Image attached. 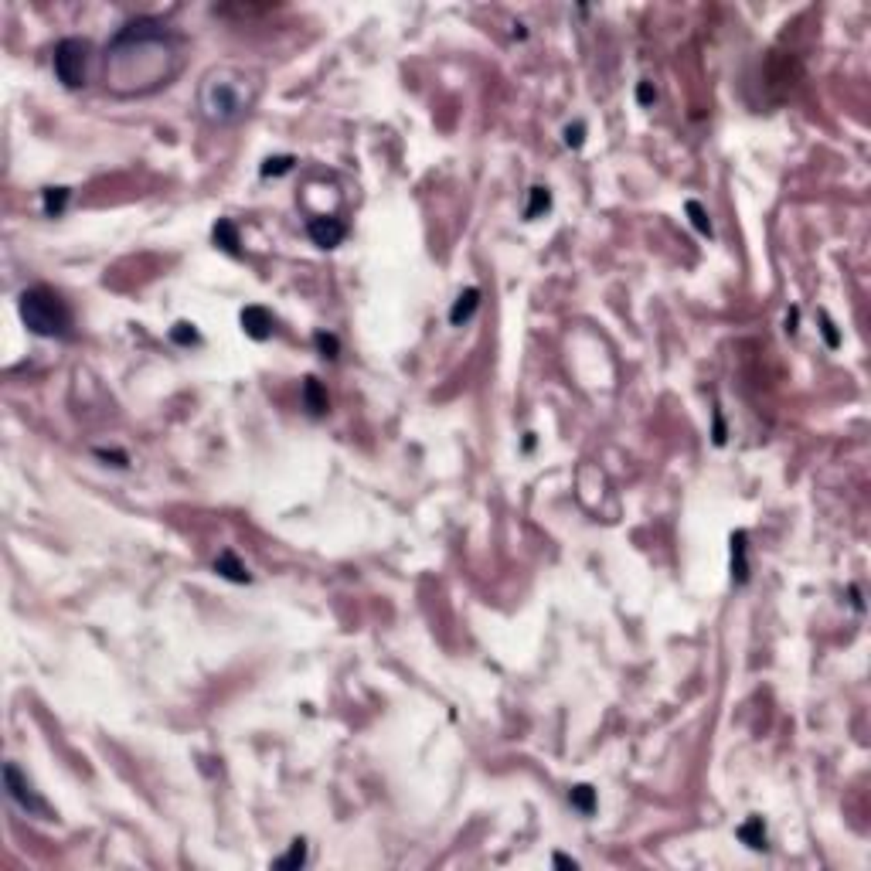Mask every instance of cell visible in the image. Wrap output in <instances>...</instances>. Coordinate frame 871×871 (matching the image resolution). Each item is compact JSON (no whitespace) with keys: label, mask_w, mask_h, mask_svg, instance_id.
<instances>
[{"label":"cell","mask_w":871,"mask_h":871,"mask_svg":"<svg viewBox=\"0 0 871 871\" xmlns=\"http://www.w3.org/2000/svg\"><path fill=\"white\" fill-rule=\"evenodd\" d=\"M184 68V41L154 17H137L109 38L102 82L120 99L167 89Z\"/></svg>","instance_id":"obj_1"},{"label":"cell","mask_w":871,"mask_h":871,"mask_svg":"<svg viewBox=\"0 0 871 871\" xmlns=\"http://www.w3.org/2000/svg\"><path fill=\"white\" fill-rule=\"evenodd\" d=\"M259 99V75L238 65H218L201 78L198 106L208 123L228 126L246 120Z\"/></svg>","instance_id":"obj_2"},{"label":"cell","mask_w":871,"mask_h":871,"mask_svg":"<svg viewBox=\"0 0 871 871\" xmlns=\"http://www.w3.org/2000/svg\"><path fill=\"white\" fill-rule=\"evenodd\" d=\"M17 310H21L24 327L31 334H38V337H65L68 327H72V313L65 307V300L55 290H48V286L24 290Z\"/></svg>","instance_id":"obj_3"},{"label":"cell","mask_w":871,"mask_h":871,"mask_svg":"<svg viewBox=\"0 0 871 871\" xmlns=\"http://www.w3.org/2000/svg\"><path fill=\"white\" fill-rule=\"evenodd\" d=\"M89 55H93V45L85 38H65V41L55 45L51 65H55V75H58V82H62L65 89H82L85 85Z\"/></svg>","instance_id":"obj_4"},{"label":"cell","mask_w":871,"mask_h":871,"mask_svg":"<svg viewBox=\"0 0 871 871\" xmlns=\"http://www.w3.org/2000/svg\"><path fill=\"white\" fill-rule=\"evenodd\" d=\"M4 786H7V796H11V800H14V803H17L21 810H28V813H38V817H48V813H51L45 800L34 793L31 779L24 776V773L17 769L14 762H7V766H4Z\"/></svg>","instance_id":"obj_5"},{"label":"cell","mask_w":871,"mask_h":871,"mask_svg":"<svg viewBox=\"0 0 871 871\" xmlns=\"http://www.w3.org/2000/svg\"><path fill=\"white\" fill-rule=\"evenodd\" d=\"M307 232H310L313 246H320V249H337L344 242V235H347V228H344L341 218H310V225H307Z\"/></svg>","instance_id":"obj_6"},{"label":"cell","mask_w":871,"mask_h":871,"mask_svg":"<svg viewBox=\"0 0 871 871\" xmlns=\"http://www.w3.org/2000/svg\"><path fill=\"white\" fill-rule=\"evenodd\" d=\"M242 327H246V334L252 341H265L273 334V313L265 307H246L242 310Z\"/></svg>","instance_id":"obj_7"},{"label":"cell","mask_w":871,"mask_h":871,"mask_svg":"<svg viewBox=\"0 0 871 871\" xmlns=\"http://www.w3.org/2000/svg\"><path fill=\"white\" fill-rule=\"evenodd\" d=\"M480 307V290L477 286H470V290H463V293L456 296V303H453V310H450V324L453 327H463L473 317V310Z\"/></svg>","instance_id":"obj_8"},{"label":"cell","mask_w":871,"mask_h":871,"mask_svg":"<svg viewBox=\"0 0 871 871\" xmlns=\"http://www.w3.org/2000/svg\"><path fill=\"white\" fill-rule=\"evenodd\" d=\"M215 572L221 579H228V582H249V579H252L249 569L238 561V555H235V551H221V555H218V559H215Z\"/></svg>","instance_id":"obj_9"},{"label":"cell","mask_w":871,"mask_h":871,"mask_svg":"<svg viewBox=\"0 0 871 871\" xmlns=\"http://www.w3.org/2000/svg\"><path fill=\"white\" fill-rule=\"evenodd\" d=\"M732 576L742 586L749 579V561H746V531H735L732 534Z\"/></svg>","instance_id":"obj_10"},{"label":"cell","mask_w":871,"mask_h":871,"mask_svg":"<svg viewBox=\"0 0 871 871\" xmlns=\"http://www.w3.org/2000/svg\"><path fill=\"white\" fill-rule=\"evenodd\" d=\"M739 840L749 844L752 851H766V827H762V817H749L746 824L739 827Z\"/></svg>","instance_id":"obj_11"},{"label":"cell","mask_w":871,"mask_h":871,"mask_svg":"<svg viewBox=\"0 0 871 871\" xmlns=\"http://www.w3.org/2000/svg\"><path fill=\"white\" fill-rule=\"evenodd\" d=\"M303 398H307V408H310L313 416H324L327 412V391L320 389L317 378H307V381H303Z\"/></svg>","instance_id":"obj_12"},{"label":"cell","mask_w":871,"mask_h":871,"mask_svg":"<svg viewBox=\"0 0 871 871\" xmlns=\"http://www.w3.org/2000/svg\"><path fill=\"white\" fill-rule=\"evenodd\" d=\"M215 242L221 246L225 252H232V255H238V232H235V225L228 221V218H221L215 225Z\"/></svg>","instance_id":"obj_13"},{"label":"cell","mask_w":871,"mask_h":871,"mask_svg":"<svg viewBox=\"0 0 871 871\" xmlns=\"http://www.w3.org/2000/svg\"><path fill=\"white\" fill-rule=\"evenodd\" d=\"M569 800H572V807H579L582 813H592V810H596V790H592L589 783H579V786H572Z\"/></svg>","instance_id":"obj_14"},{"label":"cell","mask_w":871,"mask_h":871,"mask_svg":"<svg viewBox=\"0 0 871 871\" xmlns=\"http://www.w3.org/2000/svg\"><path fill=\"white\" fill-rule=\"evenodd\" d=\"M303 865H307V840L296 838L293 844H290V855L280 857L276 868H303Z\"/></svg>","instance_id":"obj_15"},{"label":"cell","mask_w":871,"mask_h":871,"mask_svg":"<svg viewBox=\"0 0 871 871\" xmlns=\"http://www.w3.org/2000/svg\"><path fill=\"white\" fill-rule=\"evenodd\" d=\"M65 201H68V187H48L45 191V215L48 218L62 215Z\"/></svg>","instance_id":"obj_16"},{"label":"cell","mask_w":871,"mask_h":871,"mask_svg":"<svg viewBox=\"0 0 871 871\" xmlns=\"http://www.w3.org/2000/svg\"><path fill=\"white\" fill-rule=\"evenodd\" d=\"M548 204H551L548 187H531V201H528V208H524V218H538L542 211H548Z\"/></svg>","instance_id":"obj_17"},{"label":"cell","mask_w":871,"mask_h":871,"mask_svg":"<svg viewBox=\"0 0 871 871\" xmlns=\"http://www.w3.org/2000/svg\"><path fill=\"white\" fill-rule=\"evenodd\" d=\"M687 215H691V225L698 228L701 235H712V221H708V211L701 208L698 201H687Z\"/></svg>","instance_id":"obj_18"},{"label":"cell","mask_w":871,"mask_h":871,"mask_svg":"<svg viewBox=\"0 0 871 871\" xmlns=\"http://www.w3.org/2000/svg\"><path fill=\"white\" fill-rule=\"evenodd\" d=\"M293 157H269L263 164V174L265 177H273V174H286V171H293Z\"/></svg>","instance_id":"obj_19"},{"label":"cell","mask_w":871,"mask_h":871,"mask_svg":"<svg viewBox=\"0 0 871 871\" xmlns=\"http://www.w3.org/2000/svg\"><path fill=\"white\" fill-rule=\"evenodd\" d=\"M313 341H317V347H320V354H324V358H337L341 344H337V337H334V334H317Z\"/></svg>","instance_id":"obj_20"},{"label":"cell","mask_w":871,"mask_h":871,"mask_svg":"<svg viewBox=\"0 0 871 871\" xmlns=\"http://www.w3.org/2000/svg\"><path fill=\"white\" fill-rule=\"evenodd\" d=\"M171 337H174L177 344H194V341H198V330H194L191 324H184V320H181V324H174Z\"/></svg>","instance_id":"obj_21"},{"label":"cell","mask_w":871,"mask_h":871,"mask_svg":"<svg viewBox=\"0 0 871 871\" xmlns=\"http://www.w3.org/2000/svg\"><path fill=\"white\" fill-rule=\"evenodd\" d=\"M582 140H586V123L565 126V147H572V150H579V147H582Z\"/></svg>","instance_id":"obj_22"},{"label":"cell","mask_w":871,"mask_h":871,"mask_svg":"<svg viewBox=\"0 0 871 871\" xmlns=\"http://www.w3.org/2000/svg\"><path fill=\"white\" fill-rule=\"evenodd\" d=\"M637 99H640V106H650L653 99H657V93L650 89V82H640L637 85Z\"/></svg>","instance_id":"obj_23"},{"label":"cell","mask_w":871,"mask_h":871,"mask_svg":"<svg viewBox=\"0 0 871 871\" xmlns=\"http://www.w3.org/2000/svg\"><path fill=\"white\" fill-rule=\"evenodd\" d=\"M824 337H827V344H830V347H838V344H840L838 341V330H834V324H830L827 317H824Z\"/></svg>","instance_id":"obj_24"},{"label":"cell","mask_w":871,"mask_h":871,"mask_svg":"<svg viewBox=\"0 0 871 871\" xmlns=\"http://www.w3.org/2000/svg\"><path fill=\"white\" fill-rule=\"evenodd\" d=\"M555 865H559V868H572V871L579 868V861L576 857H569V855H555Z\"/></svg>","instance_id":"obj_25"},{"label":"cell","mask_w":871,"mask_h":871,"mask_svg":"<svg viewBox=\"0 0 871 871\" xmlns=\"http://www.w3.org/2000/svg\"><path fill=\"white\" fill-rule=\"evenodd\" d=\"M715 443H725V426H722V419H715Z\"/></svg>","instance_id":"obj_26"}]
</instances>
